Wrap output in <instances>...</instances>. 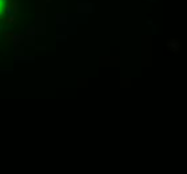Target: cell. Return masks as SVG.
<instances>
[{"label":"cell","instance_id":"obj_1","mask_svg":"<svg viewBox=\"0 0 187 174\" xmlns=\"http://www.w3.org/2000/svg\"><path fill=\"white\" fill-rule=\"evenodd\" d=\"M166 47L171 51V52L178 54V52H180V50H182V42L178 39V38H170V39H167V42H166Z\"/></svg>","mask_w":187,"mask_h":174},{"label":"cell","instance_id":"obj_2","mask_svg":"<svg viewBox=\"0 0 187 174\" xmlns=\"http://www.w3.org/2000/svg\"><path fill=\"white\" fill-rule=\"evenodd\" d=\"M6 0H0V18H3L4 16V12H6Z\"/></svg>","mask_w":187,"mask_h":174}]
</instances>
